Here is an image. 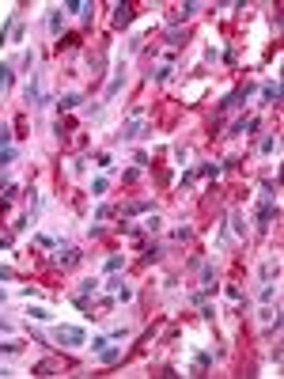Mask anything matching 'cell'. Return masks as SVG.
<instances>
[{"label":"cell","instance_id":"obj_1","mask_svg":"<svg viewBox=\"0 0 284 379\" xmlns=\"http://www.w3.org/2000/svg\"><path fill=\"white\" fill-rule=\"evenodd\" d=\"M53 341L65 345V349H80V345H87V330L69 326V322H57V326H53Z\"/></svg>","mask_w":284,"mask_h":379},{"label":"cell","instance_id":"obj_2","mask_svg":"<svg viewBox=\"0 0 284 379\" xmlns=\"http://www.w3.org/2000/svg\"><path fill=\"white\" fill-rule=\"evenodd\" d=\"M250 95H254V84H242V87H235V91L227 95L224 103H220V110H235V106H242V103H246Z\"/></svg>","mask_w":284,"mask_h":379},{"label":"cell","instance_id":"obj_3","mask_svg":"<svg viewBox=\"0 0 284 379\" xmlns=\"http://www.w3.org/2000/svg\"><path fill=\"white\" fill-rule=\"evenodd\" d=\"M23 99H27V106H42L46 103L42 87H38V72H31V80H27V87H23Z\"/></svg>","mask_w":284,"mask_h":379},{"label":"cell","instance_id":"obj_4","mask_svg":"<svg viewBox=\"0 0 284 379\" xmlns=\"http://www.w3.org/2000/svg\"><path fill=\"white\" fill-rule=\"evenodd\" d=\"M53 250H57V254H53V258H57V266H76V262H80V250L69 247V243H57Z\"/></svg>","mask_w":284,"mask_h":379},{"label":"cell","instance_id":"obj_5","mask_svg":"<svg viewBox=\"0 0 284 379\" xmlns=\"http://www.w3.org/2000/svg\"><path fill=\"white\" fill-rule=\"evenodd\" d=\"M144 121H140V118H133V121H125V129H121L118 133V140H121V144H129V140H137V137H144Z\"/></svg>","mask_w":284,"mask_h":379},{"label":"cell","instance_id":"obj_6","mask_svg":"<svg viewBox=\"0 0 284 379\" xmlns=\"http://www.w3.org/2000/svg\"><path fill=\"white\" fill-rule=\"evenodd\" d=\"M118 213H121V220H129V216H140V213H152V201H133V205H121Z\"/></svg>","mask_w":284,"mask_h":379},{"label":"cell","instance_id":"obj_7","mask_svg":"<svg viewBox=\"0 0 284 379\" xmlns=\"http://www.w3.org/2000/svg\"><path fill=\"white\" fill-rule=\"evenodd\" d=\"M91 292H99V281H95V277H87V281H80V284H76V292H72V300H87Z\"/></svg>","mask_w":284,"mask_h":379},{"label":"cell","instance_id":"obj_8","mask_svg":"<svg viewBox=\"0 0 284 379\" xmlns=\"http://www.w3.org/2000/svg\"><path fill=\"white\" fill-rule=\"evenodd\" d=\"M129 23H133V8L129 4H118V8H114V27L121 31V27H129Z\"/></svg>","mask_w":284,"mask_h":379},{"label":"cell","instance_id":"obj_9","mask_svg":"<svg viewBox=\"0 0 284 379\" xmlns=\"http://www.w3.org/2000/svg\"><path fill=\"white\" fill-rule=\"evenodd\" d=\"M121 87H125V69H118V72H114V80H110V84H106L103 99H114V95H118Z\"/></svg>","mask_w":284,"mask_h":379},{"label":"cell","instance_id":"obj_10","mask_svg":"<svg viewBox=\"0 0 284 379\" xmlns=\"http://www.w3.org/2000/svg\"><path fill=\"white\" fill-rule=\"evenodd\" d=\"M273 216H276V209L269 205V201H261V209H258V228H261V232L273 224Z\"/></svg>","mask_w":284,"mask_h":379},{"label":"cell","instance_id":"obj_11","mask_svg":"<svg viewBox=\"0 0 284 379\" xmlns=\"http://www.w3.org/2000/svg\"><path fill=\"white\" fill-rule=\"evenodd\" d=\"M99 360H103V364L121 360V345H103V349H99Z\"/></svg>","mask_w":284,"mask_h":379},{"label":"cell","instance_id":"obj_12","mask_svg":"<svg viewBox=\"0 0 284 379\" xmlns=\"http://www.w3.org/2000/svg\"><path fill=\"white\" fill-rule=\"evenodd\" d=\"M261 103H280V84H276V80L261 87Z\"/></svg>","mask_w":284,"mask_h":379},{"label":"cell","instance_id":"obj_13","mask_svg":"<svg viewBox=\"0 0 284 379\" xmlns=\"http://www.w3.org/2000/svg\"><path fill=\"white\" fill-rule=\"evenodd\" d=\"M80 99H84V95H76V91H72V95H61L57 106H61V110H72V106H80Z\"/></svg>","mask_w":284,"mask_h":379},{"label":"cell","instance_id":"obj_14","mask_svg":"<svg viewBox=\"0 0 284 379\" xmlns=\"http://www.w3.org/2000/svg\"><path fill=\"white\" fill-rule=\"evenodd\" d=\"M61 27H65V16H61V8H53L50 12V31H53V35H61Z\"/></svg>","mask_w":284,"mask_h":379},{"label":"cell","instance_id":"obj_15","mask_svg":"<svg viewBox=\"0 0 284 379\" xmlns=\"http://www.w3.org/2000/svg\"><path fill=\"white\" fill-rule=\"evenodd\" d=\"M258 152H261V155H269V152H276V133H269V137H261V144H258Z\"/></svg>","mask_w":284,"mask_h":379},{"label":"cell","instance_id":"obj_16","mask_svg":"<svg viewBox=\"0 0 284 379\" xmlns=\"http://www.w3.org/2000/svg\"><path fill=\"white\" fill-rule=\"evenodd\" d=\"M27 315H31V319H38V322H50V311H46L42 303H35V307H27Z\"/></svg>","mask_w":284,"mask_h":379},{"label":"cell","instance_id":"obj_17","mask_svg":"<svg viewBox=\"0 0 284 379\" xmlns=\"http://www.w3.org/2000/svg\"><path fill=\"white\" fill-rule=\"evenodd\" d=\"M12 87V65H0V95Z\"/></svg>","mask_w":284,"mask_h":379},{"label":"cell","instance_id":"obj_18","mask_svg":"<svg viewBox=\"0 0 284 379\" xmlns=\"http://www.w3.org/2000/svg\"><path fill=\"white\" fill-rule=\"evenodd\" d=\"M118 269H125V258H121V254H110V258H106V273H118Z\"/></svg>","mask_w":284,"mask_h":379},{"label":"cell","instance_id":"obj_19","mask_svg":"<svg viewBox=\"0 0 284 379\" xmlns=\"http://www.w3.org/2000/svg\"><path fill=\"white\" fill-rule=\"evenodd\" d=\"M220 171H224L220 163H201V167H197V174H205V178H216Z\"/></svg>","mask_w":284,"mask_h":379},{"label":"cell","instance_id":"obj_20","mask_svg":"<svg viewBox=\"0 0 284 379\" xmlns=\"http://www.w3.org/2000/svg\"><path fill=\"white\" fill-rule=\"evenodd\" d=\"M12 163H16V148H0V167H12Z\"/></svg>","mask_w":284,"mask_h":379},{"label":"cell","instance_id":"obj_21","mask_svg":"<svg viewBox=\"0 0 284 379\" xmlns=\"http://www.w3.org/2000/svg\"><path fill=\"white\" fill-rule=\"evenodd\" d=\"M167 46H186V31H167Z\"/></svg>","mask_w":284,"mask_h":379},{"label":"cell","instance_id":"obj_22","mask_svg":"<svg viewBox=\"0 0 284 379\" xmlns=\"http://www.w3.org/2000/svg\"><path fill=\"white\" fill-rule=\"evenodd\" d=\"M159 254H163V247H159V243H152V247H144V262H159Z\"/></svg>","mask_w":284,"mask_h":379},{"label":"cell","instance_id":"obj_23","mask_svg":"<svg viewBox=\"0 0 284 379\" xmlns=\"http://www.w3.org/2000/svg\"><path fill=\"white\" fill-rule=\"evenodd\" d=\"M65 12H72V16H84L87 4H84V0H69V4H65Z\"/></svg>","mask_w":284,"mask_h":379},{"label":"cell","instance_id":"obj_24","mask_svg":"<svg viewBox=\"0 0 284 379\" xmlns=\"http://www.w3.org/2000/svg\"><path fill=\"white\" fill-rule=\"evenodd\" d=\"M197 8H201L197 0H186V4H182V12H178V19H189V16H193Z\"/></svg>","mask_w":284,"mask_h":379},{"label":"cell","instance_id":"obj_25","mask_svg":"<svg viewBox=\"0 0 284 379\" xmlns=\"http://www.w3.org/2000/svg\"><path fill=\"white\" fill-rule=\"evenodd\" d=\"M167 76H171V65H159V69H155V72H152V80H155V84H163V80H167Z\"/></svg>","mask_w":284,"mask_h":379},{"label":"cell","instance_id":"obj_26","mask_svg":"<svg viewBox=\"0 0 284 379\" xmlns=\"http://www.w3.org/2000/svg\"><path fill=\"white\" fill-rule=\"evenodd\" d=\"M106 189H110V186H106V178H95V182H91V194H95V198H103Z\"/></svg>","mask_w":284,"mask_h":379},{"label":"cell","instance_id":"obj_27","mask_svg":"<svg viewBox=\"0 0 284 379\" xmlns=\"http://www.w3.org/2000/svg\"><path fill=\"white\" fill-rule=\"evenodd\" d=\"M12 144V125H0V148Z\"/></svg>","mask_w":284,"mask_h":379},{"label":"cell","instance_id":"obj_28","mask_svg":"<svg viewBox=\"0 0 284 379\" xmlns=\"http://www.w3.org/2000/svg\"><path fill=\"white\" fill-rule=\"evenodd\" d=\"M231 224H235V232H239V235H246V224H242V216H239V213H231Z\"/></svg>","mask_w":284,"mask_h":379},{"label":"cell","instance_id":"obj_29","mask_svg":"<svg viewBox=\"0 0 284 379\" xmlns=\"http://www.w3.org/2000/svg\"><path fill=\"white\" fill-rule=\"evenodd\" d=\"M95 163H99V167H103V171H106V167H110L114 159H110V155H106V152H99V155H95Z\"/></svg>","mask_w":284,"mask_h":379},{"label":"cell","instance_id":"obj_30","mask_svg":"<svg viewBox=\"0 0 284 379\" xmlns=\"http://www.w3.org/2000/svg\"><path fill=\"white\" fill-rule=\"evenodd\" d=\"M118 300H121V303H129V300H133V288H125V284H121V288H118Z\"/></svg>","mask_w":284,"mask_h":379},{"label":"cell","instance_id":"obj_31","mask_svg":"<svg viewBox=\"0 0 284 379\" xmlns=\"http://www.w3.org/2000/svg\"><path fill=\"white\" fill-rule=\"evenodd\" d=\"M189 235H193V228H178V232H174V239H178V243H186Z\"/></svg>","mask_w":284,"mask_h":379},{"label":"cell","instance_id":"obj_32","mask_svg":"<svg viewBox=\"0 0 284 379\" xmlns=\"http://www.w3.org/2000/svg\"><path fill=\"white\" fill-rule=\"evenodd\" d=\"M12 277H16V269H12V266H0V281H12Z\"/></svg>","mask_w":284,"mask_h":379},{"label":"cell","instance_id":"obj_33","mask_svg":"<svg viewBox=\"0 0 284 379\" xmlns=\"http://www.w3.org/2000/svg\"><path fill=\"white\" fill-rule=\"evenodd\" d=\"M0 330H4V334H12V322H8V319H0Z\"/></svg>","mask_w":284,"mask_h":379},{"label":"cell","instance_id":"obj_34","mask_svg":"<svg viewBox=\"0 0 284 379\" xmlns=\"http://www.w3.org/2000/svg\"><path fill=\"white\" fill-rule=\"evenodd\" d=\"M4 247H12V239H8V235H0V250H4Z\"/></svg>","mask_w":284,"mask_h":379},{"label":"cell","instance_id":"obj_35","mask_svg":"<svg viewBox=\"0 0 284 379\" xmlns=\"http://www.w3.org/2000/svg\"><path fill=\"white\" fill-rule=\"evenodd\" d=\"M4 300H8V292H4V288H0V303H4Z\"/></svg>","mask_w":284,"mask_h":379}]
</instances>
